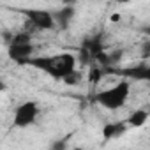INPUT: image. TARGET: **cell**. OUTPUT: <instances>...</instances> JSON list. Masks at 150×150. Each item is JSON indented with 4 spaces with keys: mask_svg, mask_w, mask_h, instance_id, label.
Returning <instances> with one entry per match:
<instances>
[{
    "mask_svg": "<svg viewBox=\"0 0 150 150\" xmlns=\"http://www.w3.org/2000/svg\"><path fill=\"white\" fill-rule=\"evenodd\" d=\"M148 117H150V113H148L146 110L138 108V110L131 111V115L125 118V122L129 124V127H141V125L148 120Z\"/></svg>",
    "mask_w": 150,
    "mask_h": 150,
    "instance_id": "9",
    "label": "cell"
},
{
    "mask_svg": "<svg viewBox=\"0 0 150 150\" xmlns=\"http://www.w3.org/2000/svg\"><path fill=\"white\" fill-rule=\"evenodd\" d=\"M124 76L132 78V80H143L150 83V65H136V67L124 69Z\"/></svg>",
    "mask_w": 150,
    "mask_h": 150,
    "instance_id": "7",
    "label": "cell"
},
{
    "mask_svg": "<svg viewBox=\"0 0 150 150\" xmlns=\"http://www.w3.org/2000/svg\"><path fill=\"white\" fill-rule=\"evenodd\" d=\"M143 32H145V34H146V37L150 39V27H145V28H143Z\"/></svg>",
    "mask_w": 150,
    "mask_h": 150,
    "instance_id": "10",
    "label": "cell"
},
{
    "mask_svg": "<svg viewBox=\"0 0 150 150\" xmlns=\"http://www.w3.org/2000/svg\"><path fill=\"white\" fill-rule=\"evenodd\" d=\"M28 21V25L35 30H53L57 27L55 14L46 9H23L21 11Z\"/></svg>",
    "mask_w": 150,
    "mask_h": 150,
    "instance_id": "4",
    "label": "cell"
},
{
    "mask_svg": "<svg viewBox=\"0 0 150 150\" xmlns=\"http://www.w3.org/2000/svg\"><path fill=\"white\" fill-rule=\"evenodd\" d=\"M55 14V21H57V27L60 28H67V25L71 23V20L74 18V7L72 6H67V7H62L58 9Z\"/></svg>",
    "mask_w": 150,
    "mask_h": 150,
    "instance_id": "8",
    "label": "cell"
},
{
    "mask_svg": "<svg viewBox=\"0 0 150 150\" xmlns=\"http://www.w3.org/2000/svg\"><path fill=\"white\" fill-rule=\"evenodd\" d=\"M37 115H39V104L35 101H25L16 108L13 124H14V127H20V129L28 127L35 122Z\"/></svg>",
    "mask_w": 150,
    "mask_h": 150,
    "instance_id": "5",
    "label": "cell"
},
{
    "mask_svg": "<svg viewBox=\"0 0 150 150\" xmlns=\"http://www.w3.org/2000/svg\"><path fill=\"white\" fill-rule=\"evenodd\" d=\"M34 53V44L28 34H18L13 37L11 44H9V55L13 60L20 62V64H27L28 58H32Z\"/></svg>",
    "mask_w": 150,
    "mask_h": 150,
    "instance_id": "3",
    "label": "cell"
},
{
    "mask_svg": "<svg viewBox=\"0 0 150 150\" xmlns=\"http://www.w3.org/2000/svg\"><path fill=\"white\" fill-rule=\"evenodd\" d=\"M76 57L72 53H57L48 57H32L27 60V65H34L35 69L46 72L53 80H65L69 74L76 71Z\"/></svg>",
    "mask_w": 150,
    "mask_h": 150,
    "instance_id": "1",
    "label": "cell"
},
{
    "mask_svg": "<svg viewBox=\"0 0 150 150\" xmlns=\"http://www.w3.org/2000/svg\"><path fill=\"white\" fill-rule=\"evenodd\" d=\"M129 94H131V81L129 80H120L113 87L97 92L94 101L97 104H101L103 108H106V110H118L127 103Z\"/></svg>",
    "mask_w": 150,
    "mask_h": 150,
    "instance_id": "2",
    "label": "cell"
},
{
    "mask_svg": "<svg viewBox=\"0 0 150 150\" xmlns=\"http://www.w3.org/2000/svg\"><path fill=\"white\" fill-rule=\"evenodd\" d=\"M129 124L127 122H108L104 127H103V136L106 139H111V138H120L125 131H127Z\"/></svg>",
    "mask_w": 150,
    "mask_h": 150,
    "instance_id": "6",
    "label": "cell"
}]
</instances>
